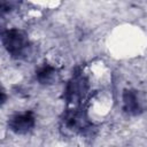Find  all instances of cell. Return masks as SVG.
Segmentation results:
<instances>
[{
    "label": "cell",
    "instance_id": "5",
    "mask_svg": "<svg viewBox=\"0 0 147 147\" xmlns=\"http://www.w3.org/2000/svg\"><path fill=\"white\" fill-rule=\"evenodd\" d=\"M123 102H124V110L127 114L137 115L140 113V106L137 99V95L131 90H125L123 93Z\"/></svg>",
    "mask_w": 147,
    "mask_h": 147
},
{
    "label": "cell",
    "instance_id": "3",
    "mask_svg": "<svg viewBox=\"0 0 147 147\" xmlns=\"http://www.w3.org/2000/svg\"><path fill=\"white\" fill-rule=\"evenodd\" d=\"M87 91V82L83 76H76L67 85L64 98L68 103L76 105L82 101Z\"/></svg>",
    "mask_w": 147,
    "mask_h": 147
},
{
    "label": "cell",
    "instance_id": "7",
    "mask_svg": "<svg viewBox=\"0 0 147 147\" xmlns=\"http://www.w3.org/2000/svg\"><path fill=\"white\" fill-rule=\"evenodd\" d=\"M5 92H1V103H3L5 102Z\"/></svg>",
    "mask_w": 147,
    "mask_h": 147
},
{
    "label": "cell",
    "instance_id": "6",
    "mask_svg": "<svg viewBox=\"0 0 147 147\" xmlns=\"http://www.w3.org/2000/svg\"><path fill=\"white\" fill-rule=\"evenodd\" d=\"M37 79L41 84H53L57 79V71L54 67L45 64L37 71Z\"/></svg>",
    "mask_w": 147,
    "mask_h": 147
},
{
    "label": "cell",
    "instance_id": "2",
    "mask_svg": "<svg viewBox=\"0 0 147 147\" xmlns=\"http://www.w3.org/2000/svg\"><path fill=\"white\" fill-rule=\"evenodd\" d=\"M87 125L86 117L78 109H70L63 114L61 119V131L64 134H75L83 131Z\"/></svg>",
    "mask_w": 147,
    "mask_h": 147
},
{
    "label": "cell",
    "instance_id": "4",
    "mask_svg": "<svg viewBox=\"0 0 147 147\" xmlns=\"http://www.w3.org/2000/svg\"><path fill=\"white\" fill-rule=\"evenodd\" d=\"M8 125L10 130L17 134H24L29 132L34 125V116L32 111H25L15 114L10 117Z\"/></svg>",
    "mask_w": 147,
    "mask_h": 147
},
{
    "label": "cell",
    "instance_id": "1",
    "mask_svg": "<svg viewBox=\"0 0 147 147\" xmlns=\"http://www.w3.org/2000/svg\"><path fill=\"white\" fill-rule=\"evenodd\" d=\"M1 39L5 48L13 57L22 59L28 54L30 48V42L24 31L18 29L6 30L2 33Z\"/></svg>",
    "mask_w": 147,
    "mask_h": 147
}]
</instances>
